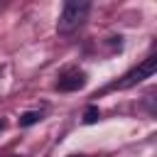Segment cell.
Segmentation results:
<instances>
[{
	"instance_id": "obj_4",
	"label": "cell",
	"mask_w": 157,
	"mask_h": 157,
	"mask_svg": "<svg viewBox=\"0 0 157 157\" xmlns=\"http://www.w3.org/2000/svg\"><path fill=\"white\" fill-rule=\"evenodd\" d=\"M39 118H42V113H39V110H27V113H22V115H20V125H22V128H29V125L39 123Z\"/></svg>"
},
{
	"instance_id": "obj_1",
	"label": "cell",
	"mask_w": 157,
	"mask_h": 157,
	"mask_svg": "<svg viewBox=\"0 0 157 157\" xmlns=\"http://www.w3.org/2000/svg\"><path fill=\"white\" fill-rule=\"evenodd\" d=\"M88 10H91V5H88L86 0H69V2L64 5L61 15H59V25H56L59 34L74 32V29L88 17Z\"/></svg>"
},
{
	"instance_id": "obj_2",
	"label": "cell",
	"mask_w": 157,
	"mask_h": 157,
	"mask_svg": "<svg viewBox=\"0 0 157 157\" xmlns=\"http://www.w3.org/2000/svg\"><path fill=\"white\" fill-rule=\"evenodd\" d=\"M155 71H157V56H150V59H145L140 66H135L132 71H128V74L123 76V81L118 83V88H130V86H135V83L150 78Z\"/></svg>"
},
{
	"instance_id": "obj_5",
	"label": "cell",
	"mask_w": 157,
	"mask_h": 157,
	"mask_svg": "<svg viewBox=\"0 0 157 157\" xmlns=\"http://www.w3.org/2000/svg\"><path fill=\"white\" fill-rule=\"evenodd\" d=\"M98 118H101L98 105H88V108H86V113H83V123H86V125H93Z\"/></svg>"
},
{
	"instance_id": "obj_3",
	"label": "cell",
	"mask_w": 157,
	"mask_h": 157,
	"mask_svg": "<svg viewBox=\"0 0 157 157\" xmlns=\"http://www.w3.org/2000/svg\"><path fill=\"white\" fill-rule=\"evenodd\" d=\"M83 86H86V74H81V71L64 76V78H59V83H56L59 91H78V88H83Z\"/></svg>"
},
{
	"instance_id": "obj_6",
	"label": "cell",
	"mask_w": 157,
	"mask_h": 157,
	"mask_svg": "<svg viewBox=\"0 0 157 157\" xmlns=\"http://www.w3.org/2000/svg\"><path fill=\"white\" fill-rule=\"evenodd\" d=\"M2 128H5V123H2V120H0V130H2Z\"/></svg>"
}]
</instances>
